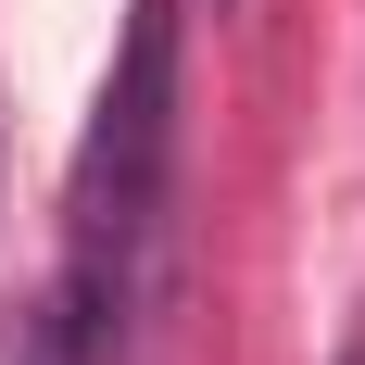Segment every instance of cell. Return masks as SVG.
Returning a JSON list of instances; mask_svg holds the SVG:
<instances>
[{
	"instance_id": "1",
	"label": "cell",
	"mask_w": 365,
	"mask_h": 365,
	"mask_svg": "<svg viewBox=\"0 0 365 365\" xmlns=\"http://www.w3.org/2000/svg\"><path fill=\"white\" fill-rule=\"evenodd\" d=\"M164 177H177V0H139L126 13V51L101 76V113H88V151H76V227H63V290H51V315L76 328L88 365L139 315Z\"/></svg>"
}]
</instances>
